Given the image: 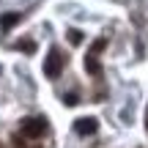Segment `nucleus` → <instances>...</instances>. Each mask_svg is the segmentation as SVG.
<instances>
[{
    "label": "nucleus",
    "mask_w": 148,
    "mask_h": 148,
    "mask_svg": "<svg viewBox=\"0 0 148 148\" xmlns=\"http://www.w3.org/2000/svg\"><path fill=\"white\" fill-rule=\"evenodd\" d=\"M69 41H71V44H79V41H82V33L71 27V30H69Z\"/></svg>",
    "instance_id": "7"
},
{
    "label": "nucleus",
    "mask_w": 148,
    "mask_h": 148,
    "mask_svg": "<svg viewBox=\"0 0 148 148\" xmlns=\"http://www.w3.org/2000/svg\"><path fill=\"white\" fill-rule=\"evenodd\" d=\"M107 47V38H99V41H93V47L88 49V55H85V69L88 74H93V77H101V63H99V52Z\"/></svg>",
    "instance_id": "3"
},
{
    "label": "nucleus",
    "mask_w": 148,
    "mask_h": 148,
    "mask_svg": "<svg viewBox=\"0 0 148 148\" xmlns=\"http://www.w3.org/2000/svg\"><path fill=\"white\" fill-rule=\"evenodd\" d=\"M66 69V55H63V49L60 47H52L49 49V55H47V60H44V74H47L49 79H58L60 74H63Z\"/></svg>",
    "instance_id": "2"
},
{
    "label": "nucleus",
    "mask_w": 148,
    "mask_h": 148,
    "mask_svg": "<svg viewBox=\"0 0 148 148\" xmlns=\"http://www.w3.org/2000/svg\"><path fill=\"white\" fill-rule=\"evenodd\" d=\"M96 129H99V121H96V118H79V121L74 123V132L82 134V137H88V134H96Z\"/></svg>",
    "instance_id": "4"
},
{
    "label": "nucleus",
    "mask_w": 148,
    "mask_h": 148,
    "mask_svg": "<svg viewBox=\"0 0 148 148\" xmlns=\"http://www.w3.org/2000/svg\"><path fill=\"white\" fill-rule=\"evenodd\" d=\"M14 49H22V52H36V41H16Z\"/></svg>",
    "instance_id": "6"
},
{
    "label": "nucleus",
    "mask_w": 148,
    "mask_h": 148,
    "mask_svg": "<svg viewBox=\"0 0 148 148\" xmlns=\"http://www.w3.org/2000/svg\"><path fill=\"white\" fill-rule=\"evenodd\" d=\"M63 101H66L69 107H74V104H79V96H77V93H69V96H63Z\"/></svg>",
    "instance_id": "8"
},
{
    "label": "nucleus",
    "mask_w": 148,
    "mask_h": 148,
    "mask_svg": "<svg viewBox=\"0 0 148 148\" xmlns=\"http://www.w3.org/2000/svg\"><path fill=\"white\" fill-rule=\"evenodd\" d=\"M145 132H148V110H145Z\"/></svg>",
    "instance_id": "9"
},
{
    "label": "nucleus",
    "mask_w": 148,
    "mask_h": 148,
    "mask_svg": "<svg viewBox=\"0 0 148 148\" xmlns=\"http://www.w3.org/2000/svg\"><path fill=\"white\" fill-rule=\"evenodd\" d=\"M19 132H22V137H27V140H38V137H44V134L49 132L47 118H44V115L25 118V121H22V126H19Z\"/></svg>",
    "instance_id": "1"
},
{
    "label": "nucleus",
    "mask_w": 148,
    "mask_h": 148,
    "mask_svg": "<svg viewBox=\"0 0 148 148\" xmlns=\"http://www.w3.org/2000/svg\"><path fill=\"white\" fill-rule=\"evenodd\" d=\"M19 19H22V14H16V11H11V14H3V16H0V27H3V30H11V27H14Z\"/></svg>",
    "instance_id": "5"
}]
</instances>
